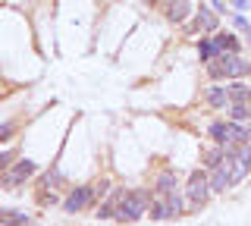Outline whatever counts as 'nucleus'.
<instances>
[{
    "mask_svg": "<svg viewBox=\"0 0 251 226\" xmlns=\"http://www.w3.org/2000/svg\"><path fill=\"white\" fill-rule=\"evenodd\" d=\"M60 182V170H50V173L44 176V189H50V185H57Z\"/></svg>",
    "mask_w": 251,
    "mask_h": 226,
    "instance_id": "f3484780",
    "label": "nucleus"
},
{
    "mask_svg": "<svg viewBox=\"0 0 251 226\" xmlns=\"http://www.w3.org/2000/svg\"><path fill=\"white\" fill-rule=\"evenodd\" d=\"M157 189H160V192H176V176H173V173H160V176H157Z\"/></svg>",
    "mask_w": 251,
    "mask_h": 226,
    "instance_id": "2eb2a0df",
    "label": "nucleus"
},
{
    "mask_svg": "<svg viewBox=\"0 0 251 226\" xmlns=\"http://www.w3.org/2000/svg\"><path fill=\"white\" fill-rule=\"evenodd\" d=\"M232 3L239 6V10H248V6H251V0H232Z\"/></svg>",
    "mask_w": 251,
    "mask_h": 226,
    "instance_id": "412c9836",
    "label": "nucleus"
},
{
    "mask_svg": "<svg viewBox=\"0 0 251 226\" xmlns=\"http://www.w3.org/2000/svg\"><path fill=\"white\" fill-rule=\"evenodd\" d=\"M35 170H38V167H35L31 160H19V163L10 170V173H6V185H10V189H13V185H22L28 176H35Z\"/></svg>",
    "mask_w": 251,
    "mask_h": 226,
    "instance_id": "423d86ee",
    "label": "nucleus"
},
{
    "mask_svg": "<svg viewBox=\"0 0 251 226\" xmlns=\"http://www.w3.org/2000/svg\"><path fill=\"white\" fill-rule=\"evenodd\" d=\"M91 198H94V185H85V189H75L69 195V198L63 201V207H66V214H75V210H82Z\"/></svg>",
    "mask_w": 251,
    "mask_h": 226,
    "instance_id": "39448f33",
    "label": "nucleus"
},
{
    "mask_svg": "<svg viewBox=\"0 0 251 226\" xmlns=\"http://www.w3.org/2000/svg\"><path fill=\"white\" fill-rule=\"evenodd\" d=\"M217 48H220V53H239V41L223 32V35H217Z\"/></svg>",
    "mask_w": 251,
    "mask_h": 226,
    "instance_id": "ddd939ff",
    "label": "nucleus"
},
{
    "mask_svg": "<svg viewBox=\"0 0 251 226\" xmlns=\"http://www.w3.org/2000/svg\"><path fill=\"white\" fill-rule=\"evenodd\" d=\"M10 160H13V154H10V151H0V170L10 167Z\"/></svg>",
    "mask_w": 251,
    "mask_h": 226,
    "instance_id": "6ab92c4d",
    "label": "nucleus"
},
{
    "mask_svg": "<svg viewBox=\"0 0 251 226\" xmlns=\"http://www.w3.org/2000/svg\"><path fill=\"white\" fill-rule=\"evenodd\" d=\"M151 220H173V217L182 214V198L176 192H160L157 189L151 195Z\"/></svg>",
    "mask_w": 251,
    "mask_h": 226,
    "instance_id": "7ed1b4c3",
    "label": "nucleus"
},
{
    "mask_svg": "<svg viewBox=\"0 0 251 226\" xmlns=\"http://www.w3.org/2000/svg\"><path fill=\"white\" fill-rule=\"evenodd\" d=\"M223 157H226V148L220 145V142H217V148H210V151H204V163H207L210 170H214V167H217V163L223 160Z\"/></svg>",
    "mask_w": 251,
    "mask_h": 226,
    "instance_id": "4468645a",
    "label": "nucleus"
},
{
    "mask_svg": "<svg viewBox=\"0 0 251 226\" xmlns=\"http://www.w3.org/2000/svg\"><path fill=\"white\" fill-rule=\"evenodd\" d=\"M207 104L210 107H226L229 104V91H226L223 85H210L207 88Z\"/></svg>",
    "mask_w": 251,
    "mask_h": 226,
    "instance_id": "6e6552de",
    "label": "nucleus"
},
{
    "mask_svg": "<svg viewBox=\"0 0 251 226\" xmlns=\"http://www.w3.org/2000/svg\"><path fill=\"white\" fill-rule=\"evenodd\" d=\"M148 204H151V195L148 192H120L113 198V217L123 223H135V220H141Z\"/></svg>",
    "mask_w": 251,
    "mask_h": 226,
    "instance_id": "f257e3e1",
    "label": "nucleus"
},
{
    "mask_svg": "<svg viewBox=\"0 0 251 226\" xmlns=\"http://www.w3.org/2000/svg\"><path fill=\"white\" fill-rule=\"evenodd\" d=\"M207 73L214 79H242L251 73V63H245L239 53H217L207 60Z\"/></svg>",
    "mask_w": 251,
    "mask_h": 226,
    "instance_id": "f03ea898",
    "label": "nucleus"
},
{
    "mask_svg": "<svg viewBox=\"0 0 251 226\" xmlns=\"http://www.w3.org/2000/svg\"><path fill=\"white\" fill-rule=\"evenodd\" d=\"M229 120L251 126V100H239V104H229Z\"/></svg>",
    "mask_w": 251,
    "mask_h": 226,
    "instance_id": "0eeeda50",
    "label": "nucleus"
},
{
    "mask_svg": "<svg viewBox=\"0 0 251 226\" xmlns=\"http://www.w3.org/2000/svg\"><path fill=\"white\" fill-rule=\"evenodd\" d=\"M10 132H13V126H10V123H3V126H0V138H6Z\"/></svg>",
    "mask_w": 251,
    "mask_h": 226,
    "instance_id": "aec40b11",
    "label": "nucleus"
},
{
    "mask_svg": "<svg viewBox=\"0 0 251 226\" xmlns=\"http://www.w3.org/2000/svg\"><path fill=\"white\" fill-rule=\"evenodd\" d=\"M167 16H170L173 22H182V19L188 16V0H173V3L167 6Z\"/></svg>",
    "mask_w": 251,
    "mask_h": 226,
    "instance_id": "9d476101",
    "label": "nucleus"
},
{
    "mask_svg": "<svg viewBox=\"0 0 251 226\" xmlns=\"http://www.w3.org/2000/svg\"><path fill=\"white\" fill-rule=\"evenodd\" d=\"M198 53H201V60H204V63H207L210 57H217V53H220V48H217V38H204V41L198 44Z\"/></svg>",
    "mask_w": 251,
    "mask_h": 226,
    "instance_id": "f8f14e48",
    "label": "nucleus"
},
{
    "mask_svg": "<svg viewBox=\"0 0 251 226\" xmlns=\"http://www.w3.org/2000/svg\"><path fill=\"white\" fill-rule=\"evenodd\" d=\"M229 104H239V100H251V88L248 85H242V82H235V85H229Z\"/></svg>",
    "mask_w": 251,
    "mask_h": 226,
    "instance_id": "9b49d317",
    "label": "nucleus"
},
{
    "mask_svg": "<svg viewBox=\"0 0 251 226\" xmlns=\"http://www.w3.org/2000/svg\"><path fill=\"white\" fill-rule=\"evenodd\" d=\"M148 3H157V0H148Z\"/></svg>",
    "mask_w": 251,
    "mask_h": 226,
    "instance_id": "4be33fe9",
    "label": "nucleus"
},
{
    "mask_svg": "<svg viewBox=\"0 0 251 226\" xmlns=\"http://www.w3.org/2000/svg\"><path fill=\"white\" fill-rule=\"evenodd\" d=\"M232 22H235V28H242V32L248 35V41H251V25H248V22L242 19V16H232Z\"/></svg>",
    "mask_w": 251,
    "mask_h": 226,
    "instance_id": "a211bd4d",
    "label": "nucleus"
},
{
    "mask_svg": "<svg viewBox=\"0 0 251 226\" xmlns=\"http://www.w3.org/2000/svg\"><path fill=\"white\" fill-rule=\"evenodd\" d=\"M0 223H28V217L16 210H0Z\"/></svg>",
    "mask_w": 251,
    "mask_h": 226,
    "instance_id": "dca6fc26",
    "label": "nucleus"
},
{
    "mask_svg": "<svg viewBox=\"0 0 251 226\" xmlns=\"http://www.w3.org/2000/svg\"><path fill=\"white\" fill-rule=\"evenodd\" d=\"M195 28H198V32H214V28H217V16L201 6V13L195 16Z\"/></svg>",
    "mask_w": 251,
    "mask_h": 226,
    "instance_id": "1a4fd4ad",
    "label": "nucleus"
},
{
    "mask_svg": "<svg viewBox=\"0 0 251 226\" xmlns=\"http://www.w3.org/2000/svg\"><path fill=\"white\" fill-rule=\"evenodd\" d=\"M210 192H214V189H210V176H207V173H201V170H195L192 179H188V189H185L188 201H192V204H204Z\"/></svg>",
    "mask_w": 251,
    "mask_h": 226,
    "instance_id": "20e7f679",
    "label": "nucleus"
}]
</instances>
